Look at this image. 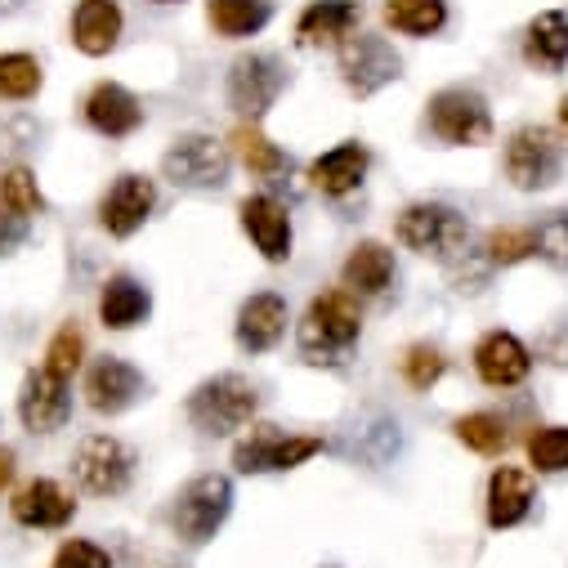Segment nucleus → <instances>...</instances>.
Wrapping results in <instances>:
<instances>
[{"label": "nucleus", "mask_w": 568, "mask_h": 568, "mask_svg": "<svg viewBox=\"0 0 568 568\" xmlns=\"http://www.w3.org/2000/svg\"><path fill=\"white\" fill-rule=\"evenodd\" d=\"M229 144H233V158H237L251 175H282V171H287V158H282V149L273 144V139H268L255 121H251V125H237Z\"/></svg>", "instance_id": "c85d7f7f"}, {"label": "nucleus", "mask_w": 568, "mask_h": 568, "mask_svg": "<svg viewBox=\"0 0 568 568\" xmlns=\"http://www.w3.org/2000/svg\"><path fill=\"white\" fill-rule=\"evenodd\" d=\"M537 493H532V475L519 466H497L488 479V524L493 528H515L528 519Z\"/></svg>", "instance_id": "5701e85b"}, {"label": "nucleus", "mask_w": 568, "mask_h": 568, "mask_svg": "<svg viewBox=\"0 0 568 568\" xmlns=\"http://www.w3.org/2000/svg\"><path fill=\"white\" fill-rule=\"evenodd\" d=\"M149 310H153L149 287H144V282H134L130 273H112V277L103 282V292H99V323H103L108 332H130V327H139V323L149 318Z\"/></svg>", "instance_id": "4be33fe9"}, {"label": "nucleus", "mask_w": 568, "mask_h": 568, "mask_svg": "<svg viewBox=\"0 0 568 568\" xmlns=\"http://www.w3.org/2000/svg\"><path fill=\"white\" fill-rule=\"evenodd\" d=\"M14 448H6V444H0V488H10V479H14Z\"/></svg>", "instance_id": "ea45409f"}, {"label": "nucleus", "mask_w": 568, "mask_h": 568, "mask_svg": "<svg viewBox=\"0 0 568 568\" xmlns=\"http://www.w3.org/2000/svg\"><path fill=\"white\" fill-rule=\"evenodd\" d=\"M363 332V314L354 292H323L310 301L301 318V354L310 363H341Z\"/></svg>", "instance_id": "f03ea898"}, {"label": "nucleus", "mask_w": 568, "mask_h": 568, "mask_svg": "<svg viewBox=\"0 0 568 568\" xmlns=\"http://www.w3.org/2000/svg\"><path fill=\"white\" fill-rule=\"evenodd\" d=\"M255 407H260V394L237 372H220L189 394V420L206 439H220V435H233L242 425H251Z\"/></svg>", "instance_id": "7ed1b4c3"}, {"label": "nucleus", "mask_w": 568, "mask_h": 568, "mask_svg": "<svg viewBox=\"0 0 568 568\" xmlns=\"http://www.w3.org/2000/svg\"><path fill=\"white\" fill-rule=\"evenodd\" d=\"M72 381L45 372V367H32L23 376V389H19V420L28 425L32 435H54L68 425L72 416V394H68Z\"/></svg>", "instance_id": "ddd939ff"}, {"label": "nucleus", "mask_w": 568, "mask_h": 568, "mask_svg": "<svg viewBox=\"0 0 568 568\" xmlns=\"http://www.w3.org/2000/svg\"><path fill=\"white\" fill-rule=\"evenodd\" d=\"M524 63L555 77L568 63V14L564 10H546L524 28Z\"/></svg>", "instance_id": "b1692460"}, {"label": "nucleus", "mask_w": 568, "mask_h": 568, "mask_svg": "<svg viewBox=\"0 0 568 568\" xmlns=\"http://www.w3.org/2000/svg\"><path fill=\"white\" fill-rule=\"evenodd\" d=\"M555 116H559V130H564V134H568V94H564V99H559V108H555Z\"/></svg>", "instance_id": "a19ab883"}, {"label": "nucleus", "mask_w": 568, "mask_h": 568, "mask_svg": "<svg viewBox=\"0 0 568 568\" xmlns=\"http://www.w3.org/2000/svg\"><path fill=\"white\" fill-rule=\"evenodd\" d=\"M81 112H85V125H90L94 134H103V139H125V134H134L139 125H144V103H139V99H134L125 85H116V81H99V85L85 94Z\"/></svg>", "instance_id": "f3484780"}, {"label": "nucleus", "mask_w": 568, "mask_h": 568, "mask_svg": "<svg viewBox=\"0 0 568 568\" xmlns=\"http://www.w3.org/2000/svg\"><path fill=\"white\" fill-rule=\"evenodd\" d=\"M398 77H403V59L394 54V45L385 37L354 32L341 45V81H345V90L354 99H372V94H381Z\"/></svg>", "instance_id": "1a4fd4ad"}, {"label": "nucleus", "mask_w": 568, "mask_h": 568, "mask_svg": "<svg viewBox=\"0 0 568 568\" xmlns=\"http://www.w3.org/2000/svg\"><path fill=\"white\" fill-rule=\"evenodd\" d=\"M10 515H14V524H23V528H45V532H54V528H68V524H72L77 501H72V493H68L59 479H28V484L10 497Z\"/></svg>", "instance_id": "dca6fc26"}, {"label": "nucleus", "mask_w": 568, "mask_h": 568, "mask_svg": "<svg viewBox=\"0 0 568 568\" xmlns=\"http://www.w3.org/2000/svg\"><path fill=\"white\" fill-rule=\"evenodd\" d=\"M81 363H85V336H81V327L77 323H63L54 336H50V345H45V372H54V376H63V381H72L77 372H81Z\"/></svg>", "instance_id": "72a5a7b5"}, {"label": "nucleus", "mask_w": 568, "mask_h": 568, "mask_svg": "<svg viewBox=\"0 0 568 568\" xmlns=\"http://www.w3.org/2000/svg\"><path fill=\"white\" fill-rule=\"evenodd\" d=\"M162 171L175 189H193V193H211L229 184L233 171V153L211 134H180L162 158Z\"/></svg>", "instance_id": "0eeeda50"}, {"label": "nucleus", "mask_w": 568, "mask_h": 568, "mask_svg": "<svg viewBox=\"0 0 568 568\" xmlns=\"http://www.w3.org/2000/svg\"><path fill=\"white\" fill-rule=\"evenodd\" d=\"M385 23L403 37H435L448 23L444 0H385Z\"/></svg>", "instance_id": "cd10ccee"}, {"label": "nucleus", "mask_w": 568, "mask_h": 568, "mask_svg": "<svg viewBox=\"0 0 568 568\" xmlns=\"http://www.w3.org/2000/svg\"><path fill=\"white\" fill-rule=\"evenodd\" d=\"M394 282V255L381 242H358L345 260V287L354 296H381Z\"/></svg>", "instance_id": "a878e982"}, {"label": "nucleus", "mask_w": 568, "mask_h": 568, "mask_svg": "<svg viewBox=\"0 0 568 568\" xmlns=\"http://www.w3.org/2000/svg\"><path fill=\"white\" fill-rule=\"evenodd\" d=\"M537 255V233L532 229H493L484 237V260L488 264H519Z\"/></svg>", "instance_id": "f704fd0d"}, {"label": "nucleus", "mask_w": 568, "mask_h": 568, "mask_svg": "<svg viewBox=\"0 0 568 568\" xmlns=\"http://www.w3.org/2000/svg\"><path fill=\"white\" fill-rule=\"evenodd\" d=\"M121 6L116 0H77L72 10V45L85 59H103L121 41Z\"/></svg>", "instance_id": "aec40b11"}, {"label": "nucleus", "mask_w": 568, "mask_h": 568, "mask_svg": "<svg viewBox=\"0 0 568 568\" xmlns=\"http://www.w3.org/2000/svg\"><path fill=\"white\" fill-rule=\"evenodd\" d=\"M528 466L537 475L568 470V425H541V430L528 435Z\"/></svg>", "instance_id": "473e14b6"}, {"label": "nucleus", "mask_w": 568, "mask_h": 568, "mask_svg": "<svg viewBox=\"0 0 568 568\" xmlns=\"http://www.w3.org/2000/svg\"><path fill=\"white\" fill-rule=\"evenodd\" d=\"M564 175V149L546 125H519L506 144V180L519 193H541L559 184Z\"/></svg>", "instance_id": "6e6552de"}, {"label": "nucleus", "mask_w": 568, "mask_h": 568, "mask_svg": "<svg viewBox=\"0 0 568 568\" xmlns=\"http://www.w3.org/2000/svg\"><path fill=\"white\" fill-rule=\"evenodd\" d=\"M72 475L94 497H121L134 479V453L112 435H90V439L77 444Z\"/></svg>", "instance_id": "9d476101"}, {"label": "nucleus", "mask_w": 568, "mask_h": 568, "mask_svg": "<svg viewBox=\"0 0 568 568\" xmlns=\"http://www.w3.org/2000/svg\"><path fill=\"white\" fill-rule=\"evenodd\" d=\"M144 389H149V381L116 354H103L85 367V403L99 416H121L125 407H134L144 398Z\"/></svg>", "instance_id": "4468645a"}, {"label": "nucleus", "mask_w": 568, "mask_h": 568, "mask_svg": "<svg viewBox=\"0 0 568 568\" xmlns=\"http://www.w3.org/2000/svg\"><path fill=\"white\" fill-rule=\"evenodd\" d=\"M287 332V301L273 296V292H260L251 296L242 310H237V345L246 354H264L282 341Z\"/></svg>", "instance_id": "412c9836"}, {"label": "nucleus", "mask_w": 568, "mask_h": 568, "mask_svg": "<svg viewBox=\"0 0 568 568\" xmlns=\"http://www.w3.org/2000/svg\"><path fill=\"white\" fill-rule=\"evenodd\" d=\"M363 23V6L358 0H314L305 6V14L296 19V41L301 45H345Z\"/></svg>", "instance_id": "a211bd4d"}, {"label": "nucleus", "mask_w": 568, "mask_h": 568, "mask_svg": "<svg viewBox=\"0 0 568 568\" xmlns=\"http://www.w3.org/2000/svg\"><path fill=\"white\" fill-rule=\"evenodd\" d=\"M41 85H45V72L32 54H23V50L0 54V99L23 103V99H37Z\"/></svg>", "instance_id": "c756f323"}, {"label": "nucleus", "mask_w": 568, "mask_h": 568, "mask_svg": "<svg viewBox=\"0 0 568 568\" xmlns=\"http://www.w3.org/2000/svg\"><path fill=\"white\" fill-rule=\"evenodd\" d=\"M327 444L318 435H287L277 425H251V435L233 448V466L242 475H277V470H296L310 457H318Z\"/></svg>", "instance_id": "423d86ee"}, {"label": "nucleus", "mask_w": 568, "mask_h": 568, "mask_svg": "<svg viewBox=\"0 0 568 568\" xmlns=\"http://www.w3.org/2000/svg\"><path fill=\"white\" fill-rule=\"evenodd\" d=\"M153 6H180V0H153Z\"/></svg>", "instance_id": "79ce46f5"}, {"label": "nucleus", "mask_w": 568, "mask_h": 568, "mask_svg": "<svg viewBox=\"0 0 568 568\" xmlns=\"http://www.w3.org/2000/svg\"><path fill=\"white\" fill-rule=\"evenodd\" d=\"M532 233H537V255H541L550 268H568V211L546 215Z\"/></svg>", "instance_id": "c9c22d12"}, {"label": "nucleus", "mask_w": 568, "mask_h": 568, "mask_svg": "<svg viewBox=\"0 0 568 568\" xmlns=\"http://www.w3.org/2000/svg\"><path fill=\"white\" fill-rule=\"evenodd\" d=\"M268 19H273L268 0H211V6H206V23L220 37H229V41H242V37L264 32Z\"/></svg>", "instance_id": "bb28decb"}, {"label": "nucleus", "mask_w": 568, "mask_h": 568, "mask_svg": "<svg viewBox=\"0 0 568 568\" xmlns=\"http://www.w3.org/2000/svg\"><path fill=\"white\" fill-rule=\"evenodd\" d=\"M394 237L416 251V255H435L444 260L448 268H457L466 255H470V224L462 211L444 206V202H416L398 215L394 224Z\"/></svg>", "instance_id": "f257e3e1"}, {"label": "nucleus", "mask_w": 568, "mask_h": 568, "mask_svg": "<svg viewBox=\"0 0 568 568\" xmlns=\"http://www.w3.org/2000/svg\"><path fill=\"white\" fill-rule=\"evenodd\" d=\"M444 354L435 349V345H412L407 349V358H403V376H407V385L412 389H430L439 376H444Z\"/></svg>", "instance_id": "e433bc0d"}, {"label": "nucleus", "mask_w": 568, "mask_h": 568, "mask_svg": "<svg viewBox=\"0 0 568 568\" xmlns=\"http://www.w3.org/2000/svg\"><path fill=\"white\" fill-rule=\"evenodd\" d=\"M153 206H158V184H153L149 175L125 171V175H116L112 189L99 197V224H103V233H112V237H130V233H139V229L149 224Z\"/></svg>", "instance_id": "f8f14e48"}, {"label": "nucleus", "mask_w": 568, "mask_h": 568, "mask_svg": "<svg viewBox=\"0 0 568 568\" xmlns=\"http://www.w3.org/2000/svg\"><path fill=\"white\" fill-rule=\"evenodd\" d=\"M50 568H112V555H108L99 541L68 537V541L54 550V564H50Z\"/></svg>", "instance_id": "4c0bfd02"}, {"label": "nucleus", "mask_w": 568, "mask_h": 568, "mask_svg": "<svg viewBox=\"0 0 568 568\" xmlns=\"http://www.w3.org/2000/svg\"><path fill=\"white\" fill-rule=\"evenodd\" d=\"M282 85H287V68H282L273 54H242L229 68V108L237 116L255 121L273 108Z\"/></svg>", "instance_id": "9b49d317"}, {"label": "nucleus", "mask_w": 568, "mask_h": 568, "mask_svg": "<svg viewBox=\"0 0 568 568\" xmlns=\"http://www.w3.org/2000/svg\"><path fill=\"white\" fill-rule=\"evenodd\" d=\"M0 206H10L23 220L45 211V193H41V184H37V175L28 166H10L6 175H0Z\"/></svg>", "instance_id": "2f4dec72"}, {"label": "nucleus", "mask_w": 568, "mask_h": 568, "mask_svg": "<svg viewBox=\"0 0 568 568\" xmlns=\"http://www.w3.org/2000/svg\"><path fill=\"white\" fill-rule=\"evenodd\" d=\"M457 439L470 448V453H479V457H497V453H506V444H510V435H506V420L501 416H493V412H470V416H462L457 425Z\"/></svg>", "instance_id": "7c9ffc66"}, {"label": "nucleus", "mask_w": 568, "mask_h": 568, "mask_svg": "<svg viewBox=\"0 0 568 568\" xmlns=\"http://www.w3.org/2000/svg\"><path fill=\"white\" fill-rule=\"evenodd\" d=\"M233 510V479L229 475H197L180 488L175 506H171V528L180 541L189 546H206L220 524Z\"/></svg>", "instance_id": "39448f33"}, {"label": "nucleus", "mask_w": 568, "mask_h": 568, "mask_svg": "<svg viewBox=\"0 0 568 568\" xmlns=\"http://www.w3.org/2000/svg\"><path fill=\"white\" fill-rule=\"evenodd\" d=\"M425 125L439 144L448 149H479L493 139V112L488 99L470 85H448L439 90L430 103H425Z\"/></svg>", "instance_id": "20e7f679"}, {"label": "nucleus", "mask_w": 568, "mask_h": 568, "mask_svg": "<svg viewBox=\"0 0 568 568\" xmlns=\"http://www.w3.org/2000/svg\"><path fill=\"white\" fill-rule=\"evenodd\" d=\"M237 220H242V233L251 237V246L268 260V264H282L292 255V215L273 193H251L242 197L237 206Z\"/></svg>", "instance_id": "2eb2a0df"}, {"label": "nucleus", "mask_w": 568, "mask_h": 568, "mask_svg": "<svg viewBox=\"0 0 568 568\" xmlns=\"http://www.w3.org/2000/svg\"><path fill=\"white\" fill-rule=\"evenodd\" d=\"M528 367H532V354H528V345H524L519 336H510V332H488V336L475 345V372H479V381L493 385V389L519 385V381L528 376Z\"/></svg>", "instance_id": "6ab92c4d"}, {"label": "nucleus", "mask_w": 568, "mask_h": 568, "mask_svg": "<svg viewBox=\"0 0 568 568\" xmlns=\"http://www.w3.org/2000/svg\"><path fill=\"white\" fill-rule=\"evenodd\" d=\"M367 166H372L367 149L349 139V144H336L332 153H323V158L310 166V180H314L318 193H327V197H345V193H354V189L363 184Z\"/></svg>", "instance_id": "393cba45"}, {"label": "nucleus", "mask_w": 568, "mask_h": 568, "mask_svg": "<svg viewBox=\"0 0 568 568\" xmlns=\"http://www.w3.org/2000/svg\"><path fill=\"white\" fill-rule=\"evenodd\" d=\"M28 242V220L14 215L10 206H0V255H14Z\"/></svg>", "instance_id": "58836bf2"}]
</instances>
